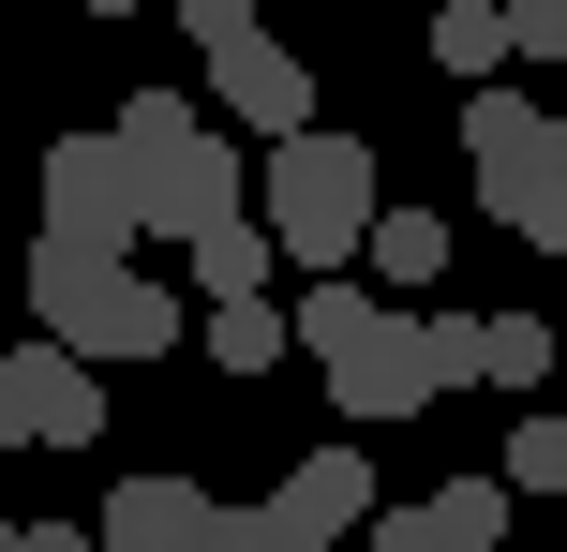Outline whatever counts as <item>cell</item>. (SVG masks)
<instances>
[{
    "label": "cell",
    "mask_w": 567,
    "mask_h": 552,
    "mask_svg": "<svg viewBox=\"0 0 567 552\" xmlns=\"http://www.w3.org/2000/svg\"><path fill=\"white\" fill-rule=\"evenodd\" d=\"M30 314H45V344H75L90 374L195 344V284H150L135 254H75V239H30Z\"/></svg>",
    "instance_id": "cell-1"
},
{
    "label": "cell",
    "mask_w": 567,
    "mask_h": 552,
    "mask_svg": "<svg viewBox=\"0 0 567 552\" xmlns=\"http://www.w3.org/2000/svg\"><path fill=\"white\" fill-rule=\"evenodd\" d=\"M255 225L284 239V269H313V284H343V254H373V149L359 135H284L255 165Z\"/></svg>",
    "instance_id": "cell-2"
},
{
    "label": "cell",
    "mask_w": 567,
    "mask_h": 552,
    "mask_svg": "<svg viewBox=\"0 0 567 552\" xmlns=\"http://www.w3.org/2000/svg\"><path fill=\"white\" fill-rule=\"evenodd\" d=\"M313 374H329L343 418H419V404H433V344H419V314H403V299H373V314L343 329Z\"/></svg>",
    "instance_id": "cell-3"
},
{
    "label": "cell",
    "mask_w": 567,
    "mask_h": 552,
    "mask_svg": "<svg viewBox=\"0 0 567 552\" xmlns=\"http://www.w3.org/2000/svg\"><path fill=\"white\" fill-rule=\"evenodd\" d=\"M45 239H75V254H135V239H150L120 135H60L45 149Z\"/></svg>",
    "instance_id": "cell-4"
},
{
    "label": "cell",
    "mask_w": 567,
    "mask_h": 552,
    "mask_svg": "<svg viewBox=\"0 0 567 552\" xmlns=\"http://www.w3.org/2000/svg\"><path fill=\"white\" fill-rule=\"evenodd\" d=\"M105 434V374L75 344H16L0 358V448H90Z\"/></svg>",
    "instance_id": "cell-5"
},
{
    "label": "cell",
    "mask_w": 567,
    "mask_h": 552,
    "mask_svg": "<svg viewBox=\"0 0 567 552\" xmlns=\"http://www.w3.org/2000/svg\"><path fill=\"white\" fill-rule=\"evenodd\" d=\"M135 209H150V239H179V254H195L209 225H239V209H255V165H239L225 135H179L165 165H135Z\"/></svg>",
    "instance_id": "cell-6"
},
{
    "label": "cell",
    "mask_w": 567,
    "mask_h": 552,
    "mask_svg": "<svg viewBox=\"0 0 567 552\" xmlns=\"http://www.w3.org/2000/svg\"><path fill=\"white\" fill-rule=\"evenodd\" d=\"M269 523H284V552H343V538H373V523H389V493H373V464H359V448H313V464H284Z\"/></svg>",
    "instance_id": "cell-7"
},
{
    "label": "cell",
    "mask_w": 567,
    "mask_h": 552,
    "mask_svg": "<svg viewBox=\"0 0 567 552\" xmlns=\"http://www.w3.org/2000/svg\"><path fill=\"white\" fill-rule=\"evenodd\" d=\"M209 90H225V119L239 135H313V75H299V45H269V30H239V45H209Z\"/></svg>",
    "instance_id": "cell-8"
},
{
    "label": "cell",
    "mask_w": 567,
    "mask_h": 552,
    "mask_svg": "<svg viewBox=\"0 0 567 552\" xmlns=\"http://www.w3.org/2000/svg\"><path fill=\"white\" fill-rule=\"evenodd\" d=\"M209 523H225V493H195V478H120L90 552H209Z\"/></svg>",
    "instance_id": "cell-9"
},
{
    "label": "cell",
    "mask_w": 567,
    "mask_h": 552,
    "mask_svg": "<svg viewBox=\"0 0 567 552\" xmlns=\"http://www.w3.org/2000/svg\"><path fill=\"white\" fill-rule=\"evenodd\" d=\"M269 269H284V239L255 225V209H239V225H209V239H195V299H209V314H225V299H269Z\"/></svg>",
    "instance_id": "cell-10"
},
{
    "label": "cell",
    "mask_w": 567,
    "mask_h": 552,
    "mask_svg": "<svg viewBox=\"0 0 567 552\" xmlns=\"http://www.w3.org/2000/svg\"><path fill=\"white\" fill-rule=\"evenodd\" d=\"M433 60H449L463 90H493V75L523 60V45H508V15H493V0H449V15H433Z\"/></svg>",
    "instance_id": "cell-11"
},
{
    "label": "cell",
    "mask_w": 567,
    "mask_h": 552,
    "mask_svg": "<svg viewBox=\"0 0 567 552\" xmlns=\"http://www.w3.org/2000/svg\"><path fill=\"white\" fill-rule=\"evenodd\" d=\"M209 358H225V374H269V358H299V314H284V299H225V314H209Z\"/></svg>",
    "instance_id": "cell-12"
},
{
    "label": "cell",
    "mask_w": 567,
    "mask_h": 552,
    "mask_svg": "<svg viewBox=\"0 0 567 552\" xmlns=\"http://www.w3.org/2000/svg\"><path fill=\"white\" fill-rule=\"evenodd\" d=\"M508 478H449V493H433V523H449V552H508Z\"/></svg>",
    "instance_id": "cell-13"
},
{
    "label": "cell",
    "mask_w": 567,
    "mask_h": 552,
    "mask_svg": "<svg viewBox=\"0 0 567 552\" xmlns=\"http://www.w3.org/2000/svg\"><path fill=\"white\" fill-rule=\"evenodd\" d=\"M105 135H120V165H165V149H179V135H209V119H195V105H179V90H135V105H120V119H105Z\"/></svg>",
    "instance_id": "cell-14"
},
{
    "label": "cell",
    "mask_w": 567,
    "mask_h": 552,
    "mask_svg": "<svg viewBox=\"0 0 567 552\" xmlns=\"http://www.w3.org/2000/svg\"><path fill=\"white\" fill-rule=\"evenodd\" d=\"M433 269H449V225L433 209H389L373 225V284H433Z\"/></svg>",
    "instance_id": "cell-15"
},
{
    "label": "cell",
    "mask_w": 567,
    "mask_h": 552,
    "mask_svg": "<svg viewBox=\"0 0 567 552\" xmlns=\"http://www.w3.org/2000/svg\"><path fill=\"white\" fill-rule=\"evenodd\" d=\"M553 374V329L538 314H493V344H478V388H538Z\"/></svg>",
    "instance_id": "cell-16"
},
{
    "label": "cell",
    "mask_w": 567,
    "mask_h": 552,
    "mask_svg": "<svg viewBox=\"0 0 567 552\" xmlns=\"http://www.w3.org/2000/svg\"><path fill=\"white\" fill-rule=\"evenodd\" d=\"M493 478H508V493H567V418H523Z\"/></svg>",
    "instance_id": "cell-17"
},
{
    "label": "cell",
    "mask_w": 567,
    "mask_h": 552,
    "mask_svg": "<svg viewBox=\"0 0 567 552\" xmlns=\"http://www.w3.org/2000/svg\"><path fill=\"white\" fill-rule=\"evenodd\" d=\"M284 314H299V358H329V344H343V329H359V314H373V299H359V284H299V299H284Z\"/></svg>",
    "instance_id": "cell-18"
},
{
    "label": "cell",
    "mask_w": 567,
    "mask_h": 552,
    "mask_svg": "<svg viewBox=\"0 0 567 552\" xmlns=\"http://www.w3.org/2000/svg\"><path fill=\"white\" fill-rule=\"evenodd\" d=\"M419 344H433V388H478V344H493V314H419Z\"/></svg>",
    "instance_id": "cell-19"
},
{
    "label": "cell",
    "mask_w": 567,
    "mask_h": 552,
    "mask_svg": "<svg viewBox=\"0 0 567 552\" xmlns=\"http://www.w3.org/2000/svg\"><path fill=\"white\" fill-rule=\"evenodd\" d=\"M508 45L523 60H567V0H508Z\"/></svg>",
    "instance_id": "cell-20"
},
{
    "label": "cell",
    "mask_w": 567,
    "mask_h": 552,
    "mask_svg": "<svg viewBox=\"0 0 567 552\" xmlns=\"http://www.w3.org/2000/svg\"><path fill=\"white\" fill-rule=\"evenodd\" d=\"M373 552H449V523H433V493H419V508H389V523H373Z\"/></svg>",
    "instance_id": "cell-21"
},
{
    "label": "cell",
    "mask_w": 567,
    "mask_h": 552,
    "mask_svg": "<svg viewBox=\"0 0 567 552\" xmlns=\"http://www.w3.org/2000/svg\"><path fill=\"white\" fill-rule=\"evenodd\" d=\"M179 30H195V45H239V30H255V0H179Z\"/></svg>",
    "instance_id": "cell-22"
},
{
    "label": "cell",
    "mask_w": 567,
    "mask_h": 552,
    "mask_svg": "<svg viewBox=\"0 0 567 552\" xmlns=\"http://www.w3.org/2000/svg\"><path fill=\"white\" fill-rule=\"evenodd\" d=\"M0 552H90V523H0Z\"/></svg>",
    "instance_id": "cell-23"
},
{
    "label": "cell",
    "mask_w": 567,
    "mask_h": 552,
    "mask_svg": "<svg viewBox=\"0 0 567 552\" xmlns=\"http://www.w3.org/2000/svg\"><path fill=\"white\" fill-rule=\"evenodd\" d=\"M90 15H135V0H90Z\"/></svg>",
    "instance_id": "cell-24"
},
{
    "label": "cell",
    "mask_w": 567,
    "mask_h": 552,
    "mask_svg": "<svg viewBox=\"0 0 567 552\" xmlns=\"http://www.w3.org/2000/svg\"><path fill=\"white\" fill-rule=\"evenodd\" d=\"M553 119H567V105H553Z\"/></svg>",
    "instance_id": "cell-25"
}]
</instances>
